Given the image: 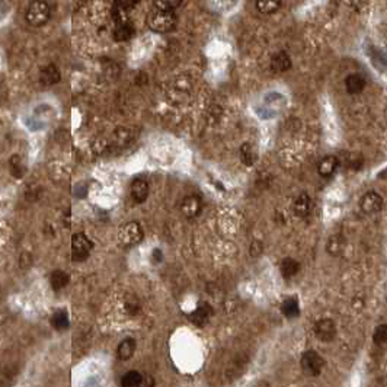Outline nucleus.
Returning a JSON list of instances; mask_svg holds the SVG:
<instances>
[{
  "mask_svg": "<svg viewBox=\"0 0 387 387\" xmlns=\"http://www.w3.org/2000/svg\"><path fill=\"white\" fill-rule=\"evenodd\" d=\"M133 138L134 136L130 128H118L112 136V141L116 147H126L133 141Z\"/></svg>",
  "mask_w": 387,
  "mask_h": 387,
  "instance_id": "nucleus-21",
  "label": "nucleus"
},
{
  "mask_svg": "<svg viewBox=\"0 0 387 387\" xmlns=\"http://www.w3.org/2000/svg\"><path fill=\"white\" fill-rule=\"evenodd\" d=\"M314 334L316 336L323 341V342H331L334 341V338L336 336V326L334 320L331 319H322L319 320L316 326H314Z\"/></svg>",
  "mask_w": 387,
  "mask_h": 387,
  "instance_id": "nucleus-8",
  "label": "nucleus"
},
{
  "mask_svg": "<svg viewBox=\"0 0 387 387\" xmlns=\"http://www.w3.org/2000/svg\"><path fill=\"white\" fill-rule=\"evenodd\" d=\"M51 323L57 331H66V329L69 328V324H70L67 312H66V310H58V312H55V313L52 314Z\"/></svg>",
  "mask_w": 387,
  "mask_h": 387,
  "instance_id": "nucleus-27",
  "label": "nucleus"
},
{
  "mask_svg": "<svg viewBox=\"0 0 387 387\" xmlns=\"http://www.w3.org/2000/svg\"><path fill=\"white\" fill-rule=\"evenodd\" d=\"M181 6V2L179 0H169V2H156L155 3V8L156 9H163V11H173Z\"/></svg>",
  "mask_w": 387,
  "mask_h": 387,
  "instance_id": "nucleus-30",
  "label": "nucleus"
},
{
  "mask_svg": "<svg viewBox=\"0 0 387 387\" xmlns=\"http://www.w3.org/2000/svg\"><path fill=\"white\" fill-rule=\"evenodd\" d=\"M345 249V239L339 234H334L328 239L326 243V251L332 256H339Z\"/></svg>",
  "mask_w": 387,
  "mask_h": 387,
  "instance_id": "nucleus-18",
  "label": "nucleus"
},
{
  "mask_svg": "<svg viewBox=\"0 0 387 387\" xmlns=\"http://www.w3.org/2000/svg\"><path fill=\"white\" fill-rule=\"evenodd\" d=\"M127 310H128V313L130 314H136L138 310H140V303H138V300H137L136 297H133V299H128L126 303Z\"/></svg>",
  "mask_w": 387,
  "mask_h": 387,
  "instance_id": "nucleus-32",
  "label": "nucleus"
},
{
  "mask_svg": "<svg viewBox=\"0 0 387 387\" xmlns=\"http://www.w3.org/2000/svg\"><path fill=\"white\" fill-rule=\"evenodd\" d=\"M134 35V26L131 25V22L128 21L126 23L116 25L114 29V40L115 41H128L131 37Z\"/></svg>",
  "mask_w": 387,
  "mask_h": 387,
  "instance_id": "nucleus-20",
  "label": "nucleus"
},
{
  "mask_svg": "<svg viewBox=\"0 0 387 387\" xmlns=\"http://www.w3.org/2000/svg\"><path fill=\"white\" fill-rule=\"evenodd\" d=\"M130 195L134 202L141 204L144 202L148 197V182L144 178H136L131 184V189H130Z\"/></svg>",
  "mask_w": 387,
  "mask_h": 387,
  "instance_id": "nucleus-11",
  "label": "nucleus"
},
{
  "mask_svg": "<svg viewBox=\"0 0 387 387\" xmlns=\"http://www.w3.org/2000/svg\"><path fill=\"white\" fill-rule=\"evenodd\" d=\"M94 248V243L83 233H76L72 237V259L74 262L84 261Z\"/></svg>",
  "mask_w": 387,
  "mask_h": 387,
  "instance_id": "nucleus-5",
  "label": "nucleus"
},
{
  "mask_svg": "<svg viewBox=\"0 0 387 387\" xmlns=\"http://www.w3.org/2000/svg\"><path fill=\"white\" fill-rule=\"evenodd\" d=\"M211 316H213L211 306L209 303H201L192 313L189 314V320L194 324H197L198 328H202V326L209 323Z\"/></svg>",
  "mask_w": 387,
  "mask_h": 387,
  "instance_id": "nucleus-12",
  "label": "nucleus"
},
{
  "mask_svg": "<svg viewBox=\"0 0 387 387\" xmlns=\"http://www.w3.org/2000/svg\"><path fill=\"white\" fill-rule=\"evenodd\" d=\"M360 209L363 210V213L366 214H376L383 209V198L380 194H377L374 191H370L363 195V198L360 199Z\"/></svg>",
  "mask_w": 387,
  "mask_h": 387,
  "instance_id": "nucleus-7",
  "label": "nucleus"
},
{
  "mask_svg": "<svg viewBox=\"0 0 387 387\" xmlns=\"http://www.w3.org/2000/svg\"><path fill=\"white\" fill-rule=\"evenodd\" d=\"M70 281V277H69V274H66L64 271H54L51 274V277H50V283H51V287L55 290V291H58V290H62L64 288L67 284Z\"/></svg>",
  "mask_w": 387,
  "mask_h": 387,
  "instance_id": "nucleus-25",
  "label": "nucleus"
},
{
  "mask_svg": "<svg viewBox=\"0 0 387 387\" xmlns=\"http://www.w3.org/2000/svg\"><path fill=\"white\" fill-rule=\"evenodd\" d=\"M364 86H366V80L360 74H349L345 79V87L346 91H348V94H361Z\"/></svg>",
  "mask_w": 387,
  "mask_h": 387,
  "instance_id": "nucleus-17",
  "label": "nucleus"
},
{
  "mask_svg": "<svg viewBox=\"0 0 387 387\" xmlns=\"http://www.w3.org/2000/svg\"><path fill=\"white\" fill-rule=\"evenodd\" d=\"M176 15L173 11H163V9H153L148 15V28L155 32H170L176 26Z\"/></svg>",
  "mask_w": 387,
  "mask_h": 387,
  "instance_id": "nucleus-2",
  "label": "nucleus"
},
{
  "mask_svg": "<svg viewBox=\"0 0 387 387\" xmlns=\"http://www.w3.org/2000/svg\"><path fill=\"white\" fill-rule=\"evenodd\" d=\"M137 387H155V378L150 374H141V380Z\"/></svg>",
  "mask_w": 387,
  "mask_h": 387,
  "instance_id": "nucleus-33",
  "label": "nucleus"
},
{
  "mask_svg": "<svg viewBox=\"0 0 387 387\" xmlns=\"http://www.w3.org/2000/svg\"><path fill=\"white\" fill-rule=\"evenodd\" d=\"M136 2H116L112 5V19L116 25L128 22L130 11L136 6Z\"/></svg>",
  "mask_w": 387,
  "mask_h": 387,
  "instance_id": "nucleus-10",
  "label": "nucleus"
},
{
  "mask_svg": "<svg viewBox=\"0 0 387 387\" xmlns=\"http://www.w3.org/2000/svg\"><path fill=\"white\" fill-rule=\"evenodd\" d=\"M291 67V58L285 51L277 52L271 60V69L274 73H284Z\"/></svg>",
  "mask_w": 387,
  "mask_h": 387,
  "instance_id": "nucleus-15",
  "label": "nucleus"
},
{
  "mask_svg": "<svg viewBox=\"0 0 387 387\" xmlns=\"http://www.w3.org/2000/svg\"><path fill=\"white\" fill-rule=\"evenodd\" d=\"M62 79V74H60V70L57 66L54 64H48L45 66L40 73V80H41L42 84L45 86H52V84L58 83Z\"/></svg>",
  "mask_w": 387,
  "mask_h": 387,
  "instance_id": "nucleus-14",
  "label": "nucleus"
},
{
  "mask_svg": "<svg viewBox=\"0 0 387 387\" xmlns=\"http://www.w3.org/2000/svg\"><path fill=\"white\" fill-rule=\"evenodd\" d=\"M281 312L285 317L288 319H293V317H297L300 314V307H299V302L297 299L294 297H290L287 300H284L283 306H281Z\"/></svg>",
  "mask_w": 387,
  "mask_h": 387,
  "instance_id": "nucleus-24",
  "label": "nucleus"
},
{
  "mask_svg": "<svg viewBox=\"0 0 387 387\" xmlns=\"http://www.w3.org/2000/svg\"><path fill=\"white\" fill-rule=\"evenodd\" d=\"M339 166V159L336 156H324L319 165H317V172L320 176L323 178H331L336 172V169Z\"/></svg>",
  "mask_w": 387,
  "mask_h": 387,
  "instance_id": "nucleus-13",
  "label": "nucleus"
},
{
  "mask_svg": "<svg viewBox=\"0 0 387 387\" xmlns=\"http://www.w3.org/2000/svg\"><path fill=\"white\" fill-rule=\"evenodd\" d=\"M241 159L246 166L255 165V162H256V159H258L256 148L252 146L251 143H245V144L241 147Z\"/></svg>",
  "mask_w": 387,
  "mask_h": 387,
  "instance_id": "nucleus-22",
  "label": "nucleus"
},
{
  "mask_svg": "<svg viewBox=\"0 0 387 387\" xmlns=\"http://www.w3.org/2000/svg\"><path fill=\"white\" fill-rule=\"evenodd\" d=\"M374 342L378 344V345H383L387 341V326L386 324H380L377 326L376 331H374Z\"/></svg>",
  "mask_w": 387,
  "mask_h": 387,
  "instance_id": "nucleus-29",
  "label": "nucleus"
},
{
  "mask_svg": "<svg viewBox=\"0 0 387 387\" xmlns=\"http://www.w3.org/2000/svg\"><path fill=\"white\" fill-rule=\"evenodd\" d=\"M141 380V373L138 371H128L126 376L123 377L121 384L123 387H137Z\"/></svg>",
  "mask_w": 387,
  "mask_h": 387,
  "instance_id": "nucleus-28",
  "label": "nucleus"
},
{
  "mask_svg": "<svg viewBox=\"0 0 387 387\" xmlns=\"http://www.w3.org/2000/svg\"><path fill=\"white\" fill-rule=\"evenodd\" d=\"M51 16V9L45 2H34L26 11V21L32 26H42Z\"/></svg>",
  "mask_w": 387,
  "mask_h": 387,
  "instance_id": "nucleus-4",
  "label": "nucleus"
},
{
  "mask_svg": "<svg viewBox=\"0 0 387 387\" xmlns=\"http://www.w3.org/2000/svg\"><path fill=\"white\" fill-rule=\"evenodd\" d=\"M310 197L307 194H300L294 199L293 213L297 217H306L310 213Z\"/></svg>",
  "mask_w": 387,
  "mask_h": 387,
  "instance_id": "nucleus-16",
  "label": "nucleus"
},
{
  "mask_svg": "<svg viewBox=\"0 0 387 387\" xmlns=\"http://www.w3.org/2000/svg\"><path fill=\"white\" fill-rule=\"evenodd\" d=\"M300 270V263L295 261V259H291V258H285L281 261V265H280V271H281V275L284 278H290L295 275Z\"/></svg>",
  "mask_w": 387,
  "mask_h": 387,
  "instance_id": "nucleus-23",
  "label": "nucleus"
},
{
  "mask_svg": "<svg viewBox=\"0 0 387 387\" xmlns=\"http://www.w3.org/2000/svg\"><path fill=\"white\" fill-rule=\"evenodd\" d=\"M255 6L261 13L270 15V13H274V12H277L281 8V2H278V0H259V2L255 3Z\"/></svg>",
  "mask_w": 387,
  "mask_h": 387,
  "instance_id": "nucleus-26",
  "label": "nucleus"
},
{
  "mask_svg": "<svg viewBox=\"0 0 387 387\" xmlns=\"http://www.w3.org/2000/svg\"><path fill=\"white\" fill-rule=\"evenodd\" d=\"M201 209H202V202L198 195H188L181 202V211L187 219L197 217L201 213Z\"/></svg>",
  "mask_w": 387,
  "mask_h": 387,
  "instance_id": "nucleus-9",
  "label": "nucleus"
},
{
  "mask_svg": "<svg viewBox=\"0 0 387 387\" xmlns=\"http://www.w3.org/2000/svg\"><path fill=\"white\" fill-rule=\"evenodd\" d=\"M159 261H162V252L157 249V251L153 252V262H159Z\"/></svg>",
  "mask_w": 387,
  "mask_h": 387,
  "instance_id": "nucleus-34",
  "label": "nucleus"
},
{
  "mask_svg": "<svg viewBox=\"0 0 387 387\" xmlns=\"http://www.w3.org/2000/svg\"><path fill=\"white\" fill-rule=\"evenodd\" d=\"M143 236H144L143 229L137 221H128L118 231V241L126 248H131V246L138 245L140 242L143 241Z\"/></svg>",
  "mask_w": 387,
  "mask_h": 387,
  "instance_id": "nucleus-3",
  "label": "nucleus"
},
{
  "mask_svg": "<svg viewBox=\"0 0 387 387\" xmlns=\"http://www.w3.org/2000/svg\"><path fill=\"white\" fill-rule=\"evenodd\" d=\"M300 364H302V370L306 376L316 377L322 373L324 367V360L316 351L310 349V351H306L302 355Z\"/></svg>",
  "mask_w": 387,
  "mask_h": 387,
  "instance_id": "nucleus-6",
  "label": "nucleus"
},
{
  "mask_svg": "<svg viewBox=\"0 0 387 387\" xmlns=\"http://www.w3.org/2000/svg\"><path fill=\"white\" fill-rule=\"evenodd\" d=\"M165 95L169 102L176 106H184L194 98V82L188 74H178L165 84Z\"/></svg>",
  "mask_w": 387,
  "mask_h": 387,
  "instance_id": "nucleus-1",
  "label": "nucleus"
},
{
  "mask_svg": "<svg viewBox=\"0 0 387 387\" xmlns=\"http://www.w3.org/2000/svg\"><path fill=\"white\" fill-rule=\"evenodd\" d=\"M11 170L12 173L15 175V176H21L22 172H23V166L21 165V162H19V157L18 156H13L11 159Z\"/></svg>",
  "mask_w": 387,
  "mask_h": 387,
  "instance_id": "nucleus-31",
  "label": "nucleus"
},
{
  "mask_svg": "<svg viewBox=\"0 0 387 387\" xmlns=\"http://www.w3.org/2000/svg\"><path fill=\"white\" fill-rule=\"evenodd\" d=\"M134 352H136V341L133 339V338H127L124 339L118 348H116V355L120 360H130L131 356L134 355Z\"/></svg>",
  "mask_w": 387,
  "mask_h": 387,
  "instance_id": "nucleus-19",
  "label": "nucleus"
}]
</instances>
